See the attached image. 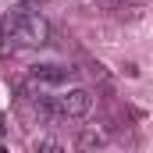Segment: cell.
Masks as SVG:
<instances>
[{"label": "cell", "instance_id": "6da1fadb", "mask_svg": "<svg viewBox=\"0 0 153 153\" xmlns=\"http://www.w3.org/2000/svg\"><path fill=\"white\" fill-rule=\"evenodd\" d=\"M50 43V22L36 11H11L0 22V46L4 50H22V46H46Z\"/></svg>", "mask_w": 153, "mask_h": 153}, {"label": "cell", "instance_id": "7a4b0ae2", "mask_svg": "<svg viewBox=\"0 0 153 153\" xmlns=\"http://www.w3.org/2000/svg\"><path fill=\"white\" fill-rule=\"evenodd\" d=\"M46 103H50L53 117H85L93 111V93L75 85V89H68L61 96H46Z\"/></svg>", "mask_w": 153, "mask_h": 153}, {"label": "cell", "instance_id": "3957f363", "mask_svg": "<svg viewBox=\"0 0 153 153\" xmlns=\"http://www.w3.org/2000/svg\"><path fill=\"white\" fill-rule=\"evenodd\" d=\"M75 82V68H68V64H36V68H29V78H25V85L29 89H61V85H71Z\"/></svg>", "mask_w": 153, "mask_h": 153}, {"label": "cell", "instance_id": "277c9868", "mask_svg": "<svg viewBox=\"0 0 153 153\" xmlns=\"http://www.w3.org/2000/svg\"><path fill=\"white\" fill-rule=\"evenodd\" d=\"M107 143V135L100 132V128H85L82 135H78V150H100Z\"/></svg>", "mask_w": 153, "mask_h": 153}, {"label": "cell", "instance_id": "5b68a950", "mask_svg": "<svg viewBox=\"0 0 153 153\" xmlns=\"http://www.w3.org/2000/svg\"><path fill=\"white\" fill-rule=\"evenodd\" d=\"M32 150H64V146H61V143H57V139H36V143H32Z\"/></svg>", "mask_w": 153, "mask_h": 153}]
</instances>
